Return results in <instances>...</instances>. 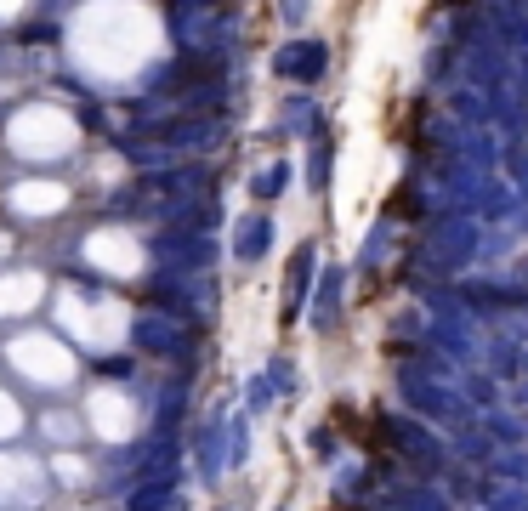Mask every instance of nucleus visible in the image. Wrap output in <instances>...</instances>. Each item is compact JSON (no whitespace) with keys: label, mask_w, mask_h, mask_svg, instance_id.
<instances>
[]
</instances>
